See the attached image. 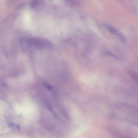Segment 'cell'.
<instances>
[{"label": "cell", "mask_w": 138, "mask_h": 138, "mask_svg": "<svg viewBox=\"0 0 138 138\" xmlns=\"http://www.w3.org/2000/svg\"><path fill=\"white\" fill-rule=\"evenodd\" d=\"M42 0H33L32 3V7L34 8H36L41 3Z\"/></svg>", "instance_id": "cell-4"}, {"label": "cell", "mask_w": 138, "mask_h": 138, "mask_svg": "<svg viewBox=\"0 0 138 138\" xmlns=\"http://www.w3.org/2000/svg\"><path fill=\"white\" fill-rule=\"evenodd\" d=\"M42 85L47 89L49 90H52V86L48 83L47 82H44L43 83Z\"/></svg>", "instance_id": "cell-6"}, {"label": "cell", "mask_w": 138, "mask_h": 138, "mask_svg": "<svg viewBox=\"0 0 138 138\" xmlns=\"http://www.w3.org/2000/svg\"><path fill=\"white\" fill-rule=\"evenodd\" d=\"M31 45L37 47H44L51 46V43L45 39L35 37L30 40Z\"/></svg>", "instance_id": "cell-1"}, {"label": "cell", "mask_w": 138, "mask_h": 138, "mask_svg": "<svg viewBox=\"0 0 138 138\" xmlns=\"http://www.w3.org/2000/svg\"><path fill=\"white\" fill-rule=\"evenodd\" d=\"M45 104L47 108L50 111L52 112H53V108L52 105L49 102L47 101H45Z\"/></svg>", "instance_id": "cell-5"}, {"label": "cell", "mask_w": 138, "mask_h": 138, "mask_svg": "<svg viewBox=\"0 0 138 138\" xmlns=\"http://www.w3.org/2000/svg\"><path fill=\"white\" fill-rule=\"evenodd\" d=\"M17 128L18 129H20V127L19 126V125H17Z\"/></svg>", "instance_id": "cell-8"}, {"label": "cell", "mask_w": 138, "mask_h": 138, "mask_svg": "<svg viewBox=\"0 0 138 138\" xmlns=\"http://www.w3.org/2000/svg\"><path fill=\"white\" fill-rule=\"evenodd\" d=\"M9 126L10 127H13L15 125L14 124L11 123L9 124Z\"/></svg>", "instance_id": "cell-7"}, {"label": "cell", "mask_w": 138, "mask_h": 138, "mask_svg": "<svg viewBox=\"0 0 138 138\" xmlns=\"http://www.w3.org/2000/svg\"><path fill=\"white\" fill-rule=\"evenodd\" d=\"M126 71L129 76L138 84V74L131 69H127Z\"/></svg>", "instance_id": "cell-3"}, {"label": "cell", "mask_w": 138, "mask_h": 138, "mask_svg": "<svg viewBox=\"0 0 138 138\" xmlns=\"http://www.w3.org/2000/svg\"><path fill=\"white\" fill-rule=\"evenodd\" d=\"M107 29L111 33L115 35L120 40L123 42H126V39L124 35L119 30L115 29L110 25H107Z\"/></svg>", "instance_id": "cell-2"}, {"label": "cell", "mask_w": 138, "mask_h": 138, "mask_svg": "<svg viewBox=\"0 0 138 138\" xmlns=\"http://www.w3.org/2000/svg\"></svg>", "instance_id": "cell-9"}]
</instances>
